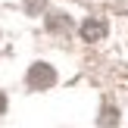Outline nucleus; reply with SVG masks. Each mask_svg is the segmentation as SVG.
I'll list each match as a JSON object with an SVG mask.
<instances>
[{
    "mask_svg": "<svg viewBox=\"0 0 128 128\" xmlns=\"http://www.w3.org/2000/svg\"><path fill=\"white\" fill-rule=\"evenodd\" d=\"M53 81H56V72L47 66V62L31 66V72H28V84H31V88H50Z\"/></svg>",
    "mask_w": 128,
    "mask_h": 128,
    "instance_id": "f257e3e1",
    "label": "nucleus"
},
{
    "mask_svg": "<svg viewBox=\"0 0 128 128\" xmlns=\"http://www.w3.org/2000/svg\"><path fill=\"white\" fill-rule=\"evenodd\" d=\"M103 34H106V22L103 19H88V22L81 25V38H84V41H100Z\"/></svg>",
    "mask_w": 128,
    "mask_h": 128,
    "instance_id": "f03ea898",
    "label": "nucleus"
},
{
    "mask_svg": "<svg viewBox=\"0 0 128 128\" xmlns=\"http://www.w3.org/2000/svg\"><path fill=\"white\" fill-rule=\"evenodd\" d=\"M3 106H6V100H3V97H0V112H3Z\"/></svg>",
    "mask_w": 128,
    "mask_h": 128,
    "instance_id": "7ed1b4c3",
    "label": "nucleus"
}]
</instances>
